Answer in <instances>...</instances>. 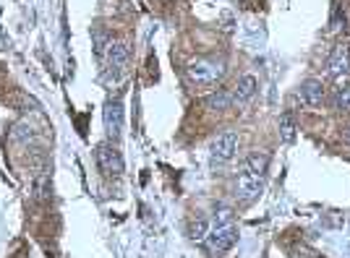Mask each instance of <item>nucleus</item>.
I'll use <instances>...</instances> for the list:
<instances>
[{
  "label": "nucleus",
  "instance_id": "0eeeda50",
  "mask_svg": "<svg viewBox=\"0 0 350 258\" xmlns=\"http://www.w3.org/2000/svg\"><path fill=\"white\" fill-rule=\"evenodd\" d=\"M327 71L329 76H345L350 73V44L348 42H340L332 47V53L327 57Z\"/></svg>",
  "mask_w": 350,
  "mask_h": 258
},
{
  "label": "nucleus",
  "instance_id": "6e6552de",
  "mask_svg": "<svg viewBox=\"0 0 350 258\" xmlns=\"http://www.w3.org/2000/svg\"><path fill=\"white\" fill-rule=\"evenodd\" d=\"M105 57H107V71L113 73V76H118V73L126 68L129 57H131V47L126 42H113Z\"/></svg>",
  "mask_w": 350,
  "mask_h": 258
},
{
  "label": "nucleus",
  "instance_id": "9d476101",
  "mask_svg": "<svg viewBox=\"0 0 350 258\" xmlns=\"http://www.w3.org/2000/svg\"><path fill=\"white\" fill-rule=\"evenodd\" d=\"M298 97H301V102H306L308 107H319L324 102V84L319 78H306L298 86Z\"/></svg>",
  "mask_w": 350,
  "mask_h": 258
},
{
  "label": "nucleus",
  "instance_id": "423d86ee",
  "mask_svg": "<svg viewBox=\"0 0 350 258\" xmlns=\"http://www.w3.org/2000/svg\"><path fill=\"white\" fill-rule=\"evenodd\" d=\"M103 120H105V130L107 136L116 141L123 133V102L120 100H107L103 110Z\"/></svg>",
  "mask_w": 350,
  "mask_h": 258
},
{
  "label": "nucleus",
  "instance_id": "1a4fd4ad",
  "mask_svg": "<svg viewBox=\"0 0 350 258\" xmlns=\"http://www.w3.org/2000/svg\"><path fill=\"white\" fill-rule=\"evenodd\" d=\"M256 91H259V78L254 76V73H246V76H241L238 78V84L233 89V100L235 104H246L256 97Z\"/></svg>",
  "mask_w": 350,
  "mask_h": 258
},
{
  "label": "nucleus",
  "instance_id": "4468645a",
  "mask_svg": "<svg viewBox=\"0 0 350 258\" xmlns=\"http://www.w3.org/2000/svg\"><path fill=\"white\" fill-rule=\"evenodd\" d=\"M280 141L282 143L295 141V120H293L291 110H285V113L280 115Z\"/></svg>",
  "mask_w": 350,
  "mask_h": 258
},
{
  "label": "nucleus",
  "instance_id": "dca6fc26",
  "mask_svg": "<svg viewBox=\"0 0 350 258\" xmlns=\"http://www.w3.org/2000/svg\"><path fill=\"white\" fill-rule=\"evenodd\" d=\"M332 107H335L337 113H350V84L335 89V94H332Z\"/></svg>",
  "mask_w": 350,
  "mask_h": 258
},
{
  "label": "nucleus",
  "instance_id": "f3484780",
  "mask_svg": "<svg viewBox=\"0 0 350 258\" xmlns=\"http://www.w3.org/2000/svg\"><path fill=\"white\" fill-rule=\"evenodd\" d=\"M209 227H212V225H209V219H196V222L191 225V240L204 245L206 235H209Z\"/></svg>",
  "mask_w": 350,
  "mask_h": 258
},
{
  "label": "nucleus",
  "instance_id": "f03ea898",
  "mask_svg": "<svg viewBox=\"0 0 350 258\" xmlns=\"http://www.w3.org/2000/svg\"><path fill=\"white\" fill-rule=\"evenodd\" d=\"M233 199L238 201V203H243V206H248V203H254V201L262 196L264 190V177H259V175H251V172L241 170L238 175H235L233 180Z\"/></svg>",
  "mask_w": 350,
  "mask_h": 258
},
{
  "label": "nucleus",
  "instance_id": "ddd939ff",
  "mask_svg": "<svg viewBox=\"0 0 350 258\" xmlns=\"http://www.w3.org/2000/svg\"><path fill=\"white\" fill-rule=\"evenodd\" d=\"M110 44H113V37H110V31H107V29L92 27V47H94V55L105 57L107 55V50H110Z\"/></svg>",
  "mask_w": 350,
  "mask_h": 258
},
{
  "label": "nucleus",
  "instance_id": "9b49d317",
  "mask_svg": "<svg viewBox=\"0 0 350 258\" xmlns=\"http://www.w3.org/2000/svg\"><path fill=\"white\" fill-rule=\"evenodd\" d=\"M204 107L209 110V113H228V110H233L235 107L233 91H228V89H217V91L206 94Z\"/></svg>",
  "mask_w": 350,
  "mask_h": 258
},
{
  "label": "nucleus",
  "instance_id": "6ab92c4d",
  "mask_svg": "<svg viewBox=\"0 0 350 258\" xmlns=\"http://www.w3.org/2000/svg\"><path fill=\"white\" fill-rule=\"evenodd\" d=\"M345 143L350 146V128H348V133H345Z\"/></svg>",
  "mask_w": 350,
  "mask_h": 258
},
{
  "label": "nucleus",
  "instance_id": "a211bd4d",
  "mask_svg": "<svg viewBox=\"0 0 350 258\" xmlns=\"http://www.w3.org/2000/svg\"><path fill=\"white\" fill-rule=\"evenodd\" d=\"M329 27H332V31L345 29V14H342L340 8H335V11H332V24H329Z\"/></svg>",
  "mask_w": 350,
  "mask_h": 258
},
{
  "label": "nucleus",
  "instance_id": "2eb2a0df",
  "mask_svg": "<svg viewBox=\"0 0 350 258\" xmlns=\"http://www.w3.org/2000/svg\"><path fill=\"white\" fill-rule=\"evenodd\" d=\"M209 225H212V227H222V225H235V212L230 209V206L219 203V206H215L212 216H209Z\"/></svg>",
  "mask_w": 350,
  "mask_h": 258
},
{
  "label": "nucleus",
  "instance_id": "f257e3e1",
  "mask_svg": "<svg viewBox=\"0 0 350 258\" xmlns=\"http://www.w3.org/2000/svg\"><path fill=\"white\" fill-rule=\"evenodd\" d=\"M228 73V66L222 57H196L186 66V81L196 89L217 86Z\"/></svg>",
  "mask_w": 350,
  "mask_h": 258
},
{
  "label": "nucleus",
  "instance_id": "39448f33",
  "mask_svg": "<svg viewBox=\"0 0 350 258\" xmlns=\"http://www.w3.org/2000/svg\"><path fill=\"white\" fill-rule=\"evenodd\" d=\"M238 143H241V136L235 130H222L212 141V159L215 162H230L238 154Z\"/></svg>",
  "mask_w": 350,
  "mask_h": 258
},
{
  "label": "nucleus",
  "instance_id": "20e7f679",
  "mask_svg": "<svg viewBox=\"0 0 350 258\" xmlns=\"http://www.w3.org/2000/svg\"><path fill=\"white\" fill-rule=\"evenodd\" d=\"M238 240V227L235 225H222V227H209V235H206V250L209 253H225L230 250Z\"/></svg>",
  "mask_w": 350,
  "mask_h": 258
},
{
  "label": "nucleus",
  "instance_id": "f8f14e48",
  "mask_svg": "<svg viewBox=\"0 0 350 258\" xmlns=\"http://www.w3.org/2000/svg\"><path fill=\"white\" fill-rule=\"evenodd\" d=\"M241 170H246V172H251V175H259V177H264V175H267V170H269V154H264V152H251V154L243 159Z\"/></svg>",
  "mask_w": 350,
  "mask_h": 258
},
{
  "label": "nucleus",
  "instance_id": "7ed1b4c3",
  "mask_svg": "<svg viewBox=\"0 0 350 258\" xmlns=\"http://www.w3.org/2000/svg\"><path fill=\"white\" fill-rule=\"evenodd\" d=\"M94 157H97V167H100L107 177H118V175L123 172V157H120V152H118V146L113 141L100 143L97 152H94Z\"/></svg>",
  "mask_w": 350,
  "mask_h": 258
}]
</instances>
